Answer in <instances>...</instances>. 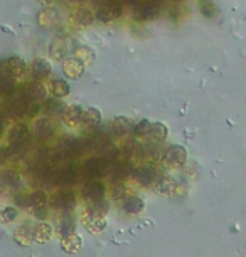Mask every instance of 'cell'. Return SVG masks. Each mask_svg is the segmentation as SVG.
Here are the masks:
<instances>
[{
  "label": "cell",
  "instance_id": "6da1fadb",
  "mask_svg": "<svg viewBox=\"0 0 246 257\" xmlns=\"http://www.w3.org/2000/svg\"><path fill=\"white\" fill-rule=\"evenodd\" d=\"M29 67L19 56L0 59V77H11V79H21L27 74Z\"/></svg>",
  "mask_w": 246,
  "mask_h": 257
},
{
  "label": "cell",
  "instance_id": "7a4b0ae2",
  "mask_svg": "<svg viewBox=\"0 0 246 257\" xmlns=\"http://www.w3.org/2000/svg\"><path fill=\"white\" fill-rule=\"evenodd\" d=\"M34 103H31L27 98H24V96L19 93L16 96H12V98L7 99L6 103V113L9 116H14V118H22V116H27L29 114V109H31V106Z\"/></svg>",
  "mask_w": 246,
  "mask_h": 257
},
{
  "label": "cell",
  "instance_id": "3957f363",
  "mask_svg": "<svg viewBox=\"0 0 246 257\" xmlns=\"http://www.w3.org/2000/svg\"><path fill=\"white\" fill-rule=\"evenodd\" d=\"M110 167H112V163H110L108 158L95 157V158L86 160L83 165V172H85V175H88L90 178H98V177L107 175Z\"/></svg>",
  "mask_w": 246,
  "mask_h": 257
},
{
  "label": "cell",
  "instance_id": "277c9868",
  "mask_svg": "<svg viewBox=\"0 0 246 257\" xmlns=\"http://www.w3.org/2000/svg\"><path fill=\"white\" fill-rule=\"evenodd\" d=\"M162 162L171 168H179L186 163L187 160V152L181 145H171L167 150L162 152Z\"/></svg>",
  "mask_w": 246,
  "mask_h": 257
},
{
  "label": "cell",
  "instance_id": "5b68a950",
  "mask_svg": "<svg viewBox=\"0 0 246 257\" xmlns=\"http://www.w3.org/2000/svg\"><path fill=\"white\" fill-rule=\"evenodd\" d=\"M120 16H122V4H120V0H103L98 12H96V19L105 24L115 21Z\"/></svg>",
  "mask_w": 246,
  "mask_h": 257
},
{
  "label": "cell",
  "instance_id": "8992f818",
  "mask_svg": "<svg viewBox=\"0 0 246 257\" xmlns=\"http://www.w3.org/2000/svg\"><path fill=\"white\" fill-rule=\"evenodd\" d=\"M47 203H49V200H47L46 192L36 190L29 195V207L32 208L34 215L39 220H44L47 217Z\"/></svg>",
  "mask_w": 246,
  "mask_h": 257
},
{
  "label": "cell",
  "instance_id": "52a82bcc",
  "mask_svg": "<svg viewBox=\"0 0 246 257\" xmlns=\"http://www.w3.org/2000/svg\"><path fill=\"white\" fill-rule=\"evenodd\" d=\"M54 133H56L54 118H51V116H42V118L36 119V123H34V135H36L37 140L46 142V140H49Z\"/></svg>",
  "mask_w": 246,
  "mask_h": 257
},
{
  "label": "cell",
  "instance_id": "ba28073f",
  "mask_svg": "<svg viewBox=\"0 0 246 257\" xmlns=\"http://www.w3.org/2000/svg\"><path fill=\"white\" fill-rule=\"evenodd\" d=\"M158 14H160V6L158 2H153V0H145L142 4H137L135 7V19L137 21H153Z\"/></svg>",
  "mask_w": 246,
  "mask_h": 257
},
{
  "label": "cell",
  "instance_id": "9c48e42d",
  "mask_svg": "<svg viewBox=\"0 0 246 257\" xmlns=\"http://www.w3.org/2000/svg\"><path fill=\"white\" fill-rule=\"evenodd\" d=\"M21 94L24 98H27L31 103H42L46 98H47V89L44 86L41 84L39 81H32V82H27L26 86L22 88Z\"/></svg>",
  "mask_w": 246,
  "mask_h": 257
},
{
  "label": "cell",
  "instance_id": "30bf717a",
  "mask_svg": "<svg viewBox=\"0 0 246 257\" xmlns=\"http://www.w3.org/2000/svg\"><path fill=\"white\" fill-rule=\"evenodd\" d=\"M79 178L78 167L76 165H66V167L57 168L54 167V180L52 183H59V185H69L74 183Z\"/></svg>",
  "mask_w": 246,
  "mask_h": 257
},
{
  "label": "cell",
  "instance_id": "8fae6325",
  "mask_svg": "<svg viewBox=\"0 0 246 257\" xmlns=\"http://www.w3.org/2000/svg\"><path fill=\"white\" fill-rule=\"evenodd\" d=\"M29 72L32 76V81H44L51 76L52 67L49 64V61L42 59V57H36L32 59V62L29 64Z\"/></svg>",
  "mask_w": 246,
  "mask_h": 257
},
{
  "label": "cell",
  "instance_id": "7c38bea8",
  "mask_svg": "<svg viewBox=\"0 0 246 257\" xmlns=\"http://www.w3.org/2000/svg\"><path fill=\"white\" fill-rule=\"evenodd\" d=\"M62 72H64V76L67 79H79L81 76L85 74V62L78 59L76 56L73 57H66L64 61H62Z\"/></svg>",
  "mask_w": 246,
  "mask_h": 257
},
{
  "label": "cell",
  "instance_id": "4fadbf2b",
  "mask_svg": "<svg viewBox=\"0 0 246 257\" xmlns=\"http://www.w3.org/2000/svg\"><path fill=\"white\" fill-rule=\"evenodd\" d=\"M52 207L57 208V210H73L74 205H76V197L74 193L71 190H59L57 193H54V197H52Z\"/></svg>",
  "mask_w": 246,
  "mask_h": 257
},
{
  "label": "cell",
  "instance_id": "5bb4252c",
  "mask_svg": "<svg viewBox=\"0 0 246 257\" xmlns=\"http://www.w3.org/2000/svg\"><path fill=\"white\" fill-rule=\"evenodd\" d=\"M105 193H107V187L100 180H90V182H86L83 187V197L90 202L101 200V198L105 197Z\"/></svg>",
  "mask_w": 246,
  "mask_h": 257
},
{
  "label": "cell",
  "instance_id": "9a60e30c",
  "mask_svg": "<svg viewBox=\"0 0 246 257\" xmlns=\"http://www.w3.org/2000/svg\"><path fill=\"white\" fill-rule=\"evenodd\" d=\"M71 47L66 37H56L49 44V57L54 61H64L69 54Z\"/></svg>",
  "mask_w": 246,
  "mask_h": 257
},
{
  "label": "cell",
  "instance_id": "2e32d148",
  "mask_svg": "<svg viewBox=\"0 0 246 257\" xmlns=\"http://www.w3.org/2000/svg\"><path fill=\"white\" fill-rule=\"evenodd\" d=\"M95 19L96 16L93 12L90 11V9H86V7H79V9H76V11L71 14V24L76 27H90L91 24L95 22Z\"/></svg>",
  "mask_w": 246,
  "mask_h": 257
},
{
  "label": "cell",
  "instance_id": "e0dca14e",
  "mask_svg": "<svg viewBox=\"0 0 246 257\" xmlns=\"http://www.w3.org/2000/svg\"><path fill=\"white\" fill-rule=\"evenodd\" d=\"M37 24H39L42 29H56L59 26V14H57L56 9L46 7L44 11H41L39 16H37Z\"/></svg>",
  "mask_w": 246,
  "mask_h": 257
},
{
  "label": "cell",
  "instance_id": "ac0fdd59",
  "mask_svg": "<svg viewBox=\"0 0 246 257\" xmlns=\"http://www.w3.org/2000/svg\"><path fill=\"white\" fill-rule=\"evenodd\" d=\"M81 114H83V108H81L79 104H69V106H64V109H62V113H61V118L67 126L74 128V126H79L81 123Z\"/></svg>",
  "mask_w": 246,
  "mask_h": 257
},
{
  "label": "cell",
  "instance_id": "d6986e66",
  "mask_svg": "<svg viewBox=\"0 0 246 257\" xmlns=\"http://www.w3.org/2000/svg\"><path fill=\"white\" fill-rule=\"evenodd\" d=\"M31 138V128L26 123H16L9 130L7 133V140L9 143H21V142H27Z\"/></svg>",
  "mask_w": 246,
  "mask_h": 257
},
{
  "label": "cell",
  "instance_id": "ffe728a7",
  "mask_svg": "<svg viewBox=\"0 0 246 257\" xmlns=\"http://www.w3.org/2000/svg\"><path fill=\"white\" fill-rule=\"evenodd\" d=\"M157 177L158 175H157L155 168H153L152 165H142V167H138L137 172H135V178H137V182L143 187L152 185Z\"/></svg>",
  "mask_w": 246,
  "mask_h": 257
},
{
  "label": "cell",
  "instance_id": "44dd1931",
  "mask_svg": "<svg viewBox=\"0 0 246 257\" xmlns=\"http://www.w3.org/2000/svg\"><path fill=\"white\" fill-rule=\"evenodd\" d=\"M47 93H49L52 98L61 99V98H66V96L71 93V88L64 79L57 77V79L49 81V84H47Z\"/></svg>",
  "mask_w": 246,
  "mask_h": 257
},
{
  "label": "cell",
  "instance_id": "7402d4cb",
  "mask_svg": "<svg viewBox=\"0 0 246 257\" xmlns=\"http://www.w3.org/2000/svg\"><path fill=\"white\" fill-rule=\"evenodd\" d=\"M86 148H91V150H98V152H105L107 148H110L112 145V140L107 133L100 132V133H95L93 137H90L88 140L85 142Z\"/></svg>",
  "mask_w": 246,
  "mask_h": 257
},
{
  "label": "cell",
  "instance_id": "603a6c76",
  "mask_svg": "<svg viewBox=\"0 0 246 257\" xmlns=\"http://www.w3.org/2000/svg\"><path fill=\"white\" fill-rule=\"evenodd\" d=\"M152 185H153V190L157 193H160V195H171V193L176 190V182H174V178L166 177V175H158Z\"/></svg>",
  "mask_w": 246,
  "mask_h": 257
},
{
  "label": "cell",
  "instance_id": "cb8c5ba5",
  "mask_svg": "<svg viewBox=\"0 0 246 257\" xmlns=\"http://www.w3.org/2000/svg\"><path fill=\"white\" fill-rule=\"evenodd\" d=\"M101 123V113L96 108H86L83 109V114H81V123L79 126H85V128H95Z\"/></svg>",
  "mask_w": 246,
  "mask_h": 257
},
{
  "label": "cell",
  "instance_id": "d4e9b609",
  "mask_svg": "<svg viewBox=\"0 0 246 257\" xmlns=\"http://www.w3.org/2000/svg\"><path fill=\"white\" fill-rule=\"evenodd\" d=\"M130 124L132 123H130L128 118H125V116H117V118H113L112 121H110L108 128L115 137H122V135L130 132V128H132Z\"/></svg>",
  "mask_w": 246,
  "mask_h": 257
},
{
  "label": "cell",
  "instance_id": "484cf974",
  "mask_svg": "<svg viewBox=\"0 0 246 257\" xmlns=\"http://www.w3.org/2000/svg\"><path fill=\"white\" fill-rule=\"evenodd\" d=\"M52 235V229L49 224H44V222H41V224L34 225L32 227V239L36 242H39V244H44L51 239Z\"/></svg>",
  "mask_w": 246,
  "mask_h": 257
},
{
  "label": "cell",
  "instance_id": "4316f807",
  "mask_svg": "<svg viewBox=\"0 0 246 257\" xmlns=\"http://www.w3.org/2000/svg\"><path fill=\"white\" fill-rule=\"evenodd\" d=\"M0 180H2L4 187L6 188H11V190H17L21 187V177L16 170H4L0 173Z\"/></svg>",
  "mask_w": 246,
  "mask_h": 257
},
{
  "label": "cell",
  "instance_id": "83f0119b",
  "mask_svg": "<svg viewBox=\"0 0 246 257\" xmlns=\"http://www.w3.org/2000/svg\"><path fill=\"white\" fill-rule=\"evenodd\" d=\"M17 94V82L11 77H0V98L9 99Z\"/></svg>",
  "mask_w": 246,
  "mask_h": 257
},
{
  "label": "cell",
  "instance_id": "f1b7e54d",
  "mask_svg": "<svg viewBox=\"0 0 246 257\" xmlns=\"http://www.w3.org/2000/svg\"><path fill=\"white\" fill-rule=\"evenodd\" d=\"M167 135H169V130H167L166 124L163 123H152L145 138L150 140V142H163V140L167 138Z\"/></svg>",
  "mask_w": 246,
  "mask_h": 257
},
{
  "label": "cell",
  "instance_id": "f546056e",
  "mask_svg": "<svg viewBox=\"0 0 246 257\" xmlns=\"http://www.w3.org/2000/svg\"><path fill=\"white\" fill-rule=\"evenodd\" d=\"M14 239H16L17 244L29 245L34 240L32 239V225H21L16 230V234H14Z\"/></svg>",
  "mask_w": 246,
  "mask_h": 257
},
{
  "label": "cell",
  "instance_id": "4dcf8cb0",
  "mask_svg": "<svg viewBox=\"0 0 246 257\" xmlns=\"http://www.w3.org/2000/svg\"><path fill=\"white\" fill-rule=\"evenodd\" d=\"M41 109L44 111V113L47 114V116H57V114H61L62 113V109H64V106H62L61 103H59V99H44L42 101V106H41Z\"/></svg>",
  "mask_w": 246,
  "mask_h": 257
},
{
  "label": "cell",
  "instance_id": "1f68e13d",
  "mask_svg": "<svg viewBox=\"0 0 246 257\" xmlns=\"http://www.w3.org/2000/svg\"><path fill=\"white\" fill-rule=\"evenodd\" d=\"M107 212H108V202H105L103 198H101V200H96L93 202V205L88 207L86 217H105Z\"/></svg>",
  "mask_w": 246,
  "mask_h": 257
},
{
  "label": "cell",
  "instance_id": "d6a6232c",
  "mask_svg": "<svg viewBox=\"0 0 246 257\" xmlns=\"http://www.w3.org/2000/svg\"><path fill=\"white\" fill-rule=\"evenodd\" d=\"M110 177H112V182L113 183H118L122 182L125 177L128 175V165H123V163H118V165H112L108 170Z\"/></svg>",
  "mask_w": 246,
  "mask_h": 257
},
{
  "label": "cell",
  "instance_id": "836d02e7",
  "mask_svg": "<svg viewBox=\"0 0 246 257\" xmlns=\"http://www.w3.org/2000/svg\"><path fill=\"white\" fill-rule=\"evenodd\" d=\"M123 210L128 213H138L143 210V200L140 197H128L123 203Z\"/></svg>",
  "mask_w": 246,
  "mask_h": 257
},
{
  "label": "cell",
  "instance_id": "e575fe53",
  "mask_svg": "<svg viewBox=\"0 0 246 257\" xmlns=\"http://www.w3.org/2000/svg\"><path fill=\"white\" fill-rule=\"evenodd\" d=\"M59 234L61 237L64 239V237H69V235H73L74 234V220L71 219V217H62L61 222H59Z\"/></svg>",
  "mask_w": 246,
  "mask_h": 257
},
{
  "label": "cell",
  "instance_id": "d590c367",
  "mask_svg": "<svg viewBox=\"0 0 246 257\" xmlns=\"http://www.w3.org/2000/svg\"><path fill=\"white\" fill-rule=\"evenodd\" d=\"M85 224L88 225L91 232H100L107 227V222L103 220V217H85Z\"/></svg>",
  "mask_w": 246,
  "mask_h": 257
},
{
  "label": "cell",
  "instance_id": "8d00e7d4",
  "mask_svg": "<svg viewBox=\"0 0 246 257\" xmlns=\"http://www.w3.org/2000/svg\"><path fill=\"white\" fill-rule=\"evenodd\" d=\"M81 247V239L78 235H69V237H64L62 239V249H64L66 252H74L78 250Z\"/></svg>",
  "mask_w": 246,
  "mask_h": 257
},
{
  "label": "cell",
  "instance_id": "74e56055",
  "mask_svg": "<svg viewBox=\"0 0 246 257\" xmlns=\"http://www.w3.org/2000/svg\"><path fill=\"white\" fill-rule=\"evenodd\" d=\"M74 56L78 57V59H81V61H91L95 57V54H93V51L90 49V47H86V46H78V47H74Z\"/></svg>",
  "mask_w": 246,
  "mask_h": 257
},
{
  "label": "cell",
  "instance_id": "f35d334b",
  "mask_svg": "<svg viewBox=\"0 0 246 257\" xmlns=\"http://www.w3.org/2000/svg\"><path fill=\"white\" fill-rule=\"evenodd\" d=\"M150 121L148 119H142V121H138L137 124L133 126V135L135 137H147V133H148V130H150Z\"/></svg>",
  "mask_w": 246,
  "mask_h": 257
},
{
  "label": "cell",
  "instance_id": "ab89813d",
  "mask_svg": "<svg viewBox=\"0 0 246 257\" xmlns=\"http://www.w3.org/2000/svg\"><path fill=\"white\" fill-rule=\"evenodd\" d=\"M17 217V208L12 205H7L0 210V220L2 222H12Z\"/></svg>",
  "mask_w": 246,
  "mask_h": 257
},
{
  "label": "cell",
  "instance_id": "60d3db41",
  "mask_svg": "<svg viewBox=\"0 0 246 257\" xmlns=\"http://www.w3.org/2000/svg\"><path fill=\"white\" fill-rule=\"evenodd\" d=\"M201 12H202V16L207 17V19H213L218 16V9L214 7V4H211V2H202L201 4Z\"/></svg>",
  "mask_w": 246,
  "mask_h": 257
},
{
  "label": "cell",
  "instance_id": "b9f144b4",
  "mask_svg": "<svg viewBox=\"0 0 246 257\" xmlns=\"http://www.w3.org/2000/svg\"><path fill=\"white\" fill-rule=\"evenodd\" d=\"M14 200H16V205L17 207H29V195L26 193H16L14 195Z\"/></svg>",
  "mask_w": 246,
  "mask_h": 257
},
{
  "label": "cell",
  "instance_id": "7bdbcfd3",
  "mask_svg": "<svg viewBox=\"0 0 246 257\" xmlns=\"http://www.w3.org/2000/svg\"><path fill=\"white\" fill-rule=\"evenodd\" d=\"M123 193H125V187L120 182L115 183V185H113V198H117V200H118V198L123 197Z\"/></svg>",
  "mask_w": 246,
  "mask_h": 257
},
{
  "label": "cell",
  "instance_id": "ee69618b",
  "mask_svg": "<svg viewBox=\"0 0 246 257\" xmlns=\"http://www.w3.org/2000/svg\"><path fill=\"white\" fill-rule=\"evenodd\" d=\"M4 133H6V118H4V114L0 113V138L4 137Z\"/></svg>",
  "mask_w": 246,
  "mask_h": 257
},
{
  "label": "cell",
  "instance_id": "f6af8a7d",
  "mask_svg": "<svg viewBox=\"0 0 246 257\" xmlns=\"http://www.w3.org/2000/svg\"><path fill=\"white\" fill-rule=\"evenodd\" d=\"M6 160H7V148L0 147V165L6 162Z\"/></svg>",
  "mask_w": 246,
  "mask_h": 257
},
{
  "label": "cell",
  "instance_id": "bcb514c9",
  "mask_svg": "<svg viewBox=\"0 0 246 257\" xmlns=\"http://www.w3.org/2000/svg\"><path fill=\"white\" fill-rule=\"evenodd\" d=\"M120 4H125V6H137L138 0H120Z\"/></svg>",
  "mask_w": 246,
  "mask_h": 257
},
{
  "label": "cell",
  "instance_id": "7dc6e473",
  "mask_svg": "<svg viewBox=\"0 0 246 257\" xmlns=\"http://www.w3.org/2000/svg\"><path fill=\"white\" fill-rule=\"evenodd\" d=\"M41 4H44V6H52V4H56L57 0H39Z\"/></svg>",
  "mask_w": 246,
  "mask_h": 257
},
{
  "label": "cell",
  "instance_id": "c3c4849f",
  "mask_svg": "<svg viewBox=\"0 0 246 257\" xmlns=\"http://www.w3.org/2000/svg\"><path fill=\"white\" fill-rule=\"evenodd\" d=\"M74 2H78V0H74Z\"/></svg>",
  "mask_w": 246,
  "mask_h": 257
}]
</instances>
